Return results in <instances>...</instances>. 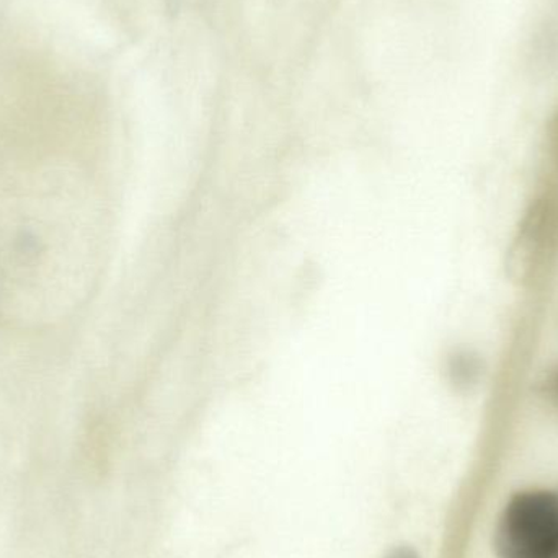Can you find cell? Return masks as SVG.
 <instances>
[{"label": "cell", "instance_id": "obj_1", "mask_svg": "<svg viewBox=\"0 0 558 558\" xmlns=\"http://www.w3.org/2000/svg\"><path fill=\"white\" fill-rule=\"evenodd\" d=\"M84 180L59 160H0V320L45 327L71 315L87 279Z\"/></svg>", "mask_w": 558, "mask_h": 558}, {"label": "cell", "instance_id": "obj_2", "mask_svg": "<svg viewBox=\"0 0 558 558\" xmlns=\"http://www.w3.org/2000/svg\"><path fill=\"white\" fill-rule=\"evenodd\" d=\"M498 558H558V494L524 490L514 495L495 533Z\"/></svg>", "mask_w": 558, "mask_h": 558}, {"label": "cell", "instance_id": "obj_3", "mask_svg": "<svg viewBox=\"0 0 558 558\" xmlns=\"http://www.w3.org/2000/svg\"><path fill=\"white\" fill-rule=\"evenodd\" d=\"M383 558H420L412 547L400 546L387 553Z\"/></svg>", "mask_w": 558, "mask_h": 558}]
</instances>
